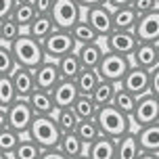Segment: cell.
<instances>
[{
    "label": "cell",
    "instance_id": "cell-48",
    "mask_svg": "<svg viewBox=\"0 0 159 159\" xmlns=\"http://www.w3.org/2000/svg\"><path fill=\"white\" fill-rule=\"evenodd\" d=\"M157 59H159V42H157Z\"/></svg>",
    "mask_w": 159,
    "mask_h": 159
},
{
    "label": "cell",
    "instance_id": "cell-41",
    "mask_svg": "<svg viewBox=\"0 0 159 159\" xmlns=\"http://www.w3.org/2000/svg\"><path fill=\"white\" fill-rule=\"evenodd\" d=\"M40 157L42 159H65V155H63V151L59 149V144H55V147L40 149Z\"/></svg>",
    "mask_w": 159,
    "mask_h": 159
},
{
    "label": "cell",
    "instance_id": "cell-43",
    "mask_svg": "<svg viewBox=\"0 0 159 159\" xmlns=\"http://www.w3.org/2000/svg\"><path fill=\"white\" fill-rule=\"evenodd\" d=\"M13 7H15V0H0V19L11 15Z\"/></svg>",
    "mask_w": 159,
    "mask_h": 159
},
{
    "label": "cell",
    "instance_id": "cell-21",
    "mask_svg": "<svg viewBox=\"0 0 159 159\" xmlns=\"http://www.w3.org/2000/svg\"><path fill=\"white\" fill-rule=\"evenodd\" d=\"M103 46L98 44V40L96 42H88V44H78L75 46V55H78L80 63L82 67H90V69H96V65L101 61V57H103Z\"/></svg>",
    "mask_w": 159,
    "mask_h": 159
},
{
    "label": "cell",
    "instance_id": "cell-19",
    "mask_svg": "<svg viewBox=\"0 0 159 159\" xmlns=\"http://www.w3.org/2000/svg\"><path fill=\"white\" fill-rule=\"evenodd\" d=\"M11 80H13V86H15L17 96H30L34 88H36V82H34V73L30 67H21L17 65L15 69L11 71Z\"/></svg>",
    "mask_w": 159,
    "mask_h": 159
},
{
    "label": "cell",
    "instance_id": "cell-46",
    "mask_svg": "<svg viewBox=\"0 0 159 159\" xmlns=\"http://www.w3.org/2000/svg\"><path fill=\"white\" fill-rule=\"evenodd\" d=\"M7 126V109L4 107H0V128Z\"/></svg>",
    "mask_w": 159,
    "mask_h": 159
},
{
    "label": "cell",
    "instance_id": "cell-4",
    "mask_svg": "<svg viewBox=\"0 0 159 159\" xmlns=\"http://www.w3.org/2000/svg\"><path fill=\"white\" fill-rule=\"evenodd\" d=\"M130 57L128 55H119V52H113V50H105L101 61L96 65V73L101 80H109V82H115L119 84L121 78L126 75V71L130 69Z\"/></svg>",
    "mask_w": 159,
    "mask_h": 159
},
{
    "label": "cell",
    "instance_id": "cell-18",
    "mask_svg": "<svg viewBox=\"0 0 159 159\" xmlns=\"http://www.w3.org/2000/svg\"><path fill=\"white\" fill-rule=\"evenodd\" d=\"M27 103L32 107L34 115H50L55 113V103H52V94L50 90H42V88H34L30 96H25Z\"/></svg>",
    "mask_w": 159,
    "mask_h": 159
},
{
    "label": "cell",
    "instance_id": "cell-28",
    "mask_svg": "<svg viewBox=\"0 0 159 159\" xmlns=\"http://www.w3.org/2000/svg\"><path fill=\"white\" fill-rule=\"evenodd\" d=\"M98 73H96V69H90V67H82L80 69V73L75 75V86H78V92L80 94H92V90L96 88V84H98Z\"/></svg>",
    "mask_w": 159,
    "mask_h": 159
},
{
    "label": "cell",
    "instance_id": "cell-10",
    "mask_svg": "<svg viewBox=\"0 0 159 159\" xmlns=\"http://www.w3.org/2000/svg\"><path fill=\"white\" fill-rule=\"evenodd\" d=\"M134 34L138 42H159V7L138 15L134 25Z\"/></svg>",
    "mask_w": 159,
    "mask_h": 159
},
{
    "label": "cell",
    "instance_id": "cell-2",
    "mask_svg": "<svg viewBox=\"0 0 159 159\" xmlns=\"http://www.w3.org/2000/svg\"><path fill=\"white\" fill-rule=\"evenodd\" d=\"M94 121H96V126H98V130H101V134H107V136H111V138L124 136L126 132H130V128H132L130 115H126L124 111H119L117 107L111 105V103L96 109Z\"/></svg>",
    "mask_w": 159,
    "mask_h": 159
},
{
    "label": "cell",
    "instance_id": "cell-3",
    "mask_svg": "<svg viewBox=\"0 0 159 159\" xmlns=\"http://www.w3.org/2000/svg\"><path fill=\"white\" fill-rule=\"evenodd\" d=\"M61 134H63V132L59 130L55 117H52V113H50V115H34L32 126H30V130H27V136L38 144L40 149L59 144Z\"/></svg>",
    "mask_w": 159,
    "mask_h": 159
},
{
    "label": "cell",
    "instance_id": "cell-13",
    "mask_svg": "<svg viewBox=\"0 0 159 159\" xmlns=\"http://www.w3.org/2000/svg\"><path fill=\"white\" fill-rule=\"evenodd\" d=\"M105 44H107V50L130 57L138 44V38H136L134 30H113L109 36H105Z\"/></svg>",
    "mask_w": 159,
    "mask_h": 159
},
{
    "label": "cell",
    "instance_id": "cell-29",
    "mask_svg": "<svg viewBox=\"0 0 159 159\" xmlns=\"http://www.w3.org/2000/svg\"><path fill=\"white\" fill-rule=\"evenodd\" d=\"M57 65H59L61 78H65V80H75V75H78L80 69H82V63H80L75 50H73V52H67V55H63V57H59V59H57Z\"/></svg>",
    "mask_w": 159,
    "mask_h": 159
},
{
    "label": "cell",
    "instance_id": "cell-8",
    "mask_svg": "<svg viewBox=\"0 0 159 159\" xmlns=\"http://www.w3.org/2000/svg\"><path fill=\"white\" fill-rule=\"evenodd\" d=\"M50 17L55 21V27L71 30V25L82 19V7L75 0H55L50 8Z\"/></svg>",
    "mask_w": 159,
    "mask_h": 159
},
{
    "label": "cell",
    "instance_id": "cell-1",
    "mask_svg": "<svg viewBox=\"0 0 159 159\" xmlns=\"http://www.w3.org/2000/svg\"><path fill=\"white\" fill-rule=\"evenodd\" d=\"M8 46H11L15 63L21 65V67L34 69L42 61H46V52H44V46H42V40L32 38L27 32H21L15 38V42H11Z\"/></svg>",
    "mask_w": 159,
    "mask_h": 159
},
{
    "label": "cell",
    "instance_id": "cell-34",
    "mask_svg": "<svg viewBox=\"0 0 159 159\" xmlns=\"http://www.w3.org/2000/svg\"><path fill=\"white\" fill-rule=\"evenodd\" d=\"M71 107L75 109V113H78L80 119H92L96 115V109H98L90 94H80Z\"/></svg>",
    "mask_w": 159,
    "mask_h": 159
},
{
    "label": "cell",
    "instance_id": "cell-26",
    "mask_svg": "<svg viewBox=\"0 0 159 159\" xmlns=\"http://www.w3.org/2000/svg\"><path fill=\"white\" fill-rule=\"evenodd\" d=\"M52 117H55V121H57V126H59L61 132H75V126H78V121H80V117H78V113H75L73 107L55 109Z\"/></svg>",
    "mask_w": 159,
    "mask_h": 159
},
{
    "label": "cell",
    "instance_id": "cell-22",
    "mask_svg": "<svg viewBox=\"0 0 159 159\" xmlns=\"http://www.w3.org/2000/svg\"><path fill=\"white\" fill-rule=\"evenodd\" d=\"M140 155V147L136 140V132H126L124 136L115 138V157L117 159H132Z\"/></svg>",
    "mask_w": 159,
    "mask_h": 159
},
{
    "label": "cell",
    "instance_id": "cell-45",
    "mask_svg": "<svg viewBox=\"0 0 159 159\" xmlns=\"http://www.w3.org/2000/svg\"><path fill=\"white\" fill-rule=\"evenodd\" d=\"M80 7H82V11L84 8H90V7H94V4H105L107 0H75Z\"/></svg>",
    "mask_w": 159,
    "mask_h": 159
},
{
    "label": "cell",
    "instance_id": "cell-49",
    "mask_svg": "<svg viewBox=\"0 0 159 159\" xmlns=\"http://www.w3.org/2000/svg\"><path fill=\"white\" fill-rule=\"evenodd\" d=\"M157 2H159V0H157Z\"/></svg>",
    "mask_w": 159,
    "mask_h": 159
},
{
    "label": "cell",
    "instance_id": "cell-37",
    "mask_svg": "<svg viewBox=\"0 0 159 159\" xmlns=\"http://www.w3.org/2000/svg\"><path fill=\"white\" fill-rule=\"evenodd\" d=\"M17 98L15 86H13V80L11 73H2L0 75V107H8Z\"/></svg>",
    "mask_w": 159,
    "mask_h": 159
},
{
    "label": "cell",
    "instance_id": "cell-25",
    "mask_svg": "<svg viewBox=\"0 0 159 159\" xmlns=\"http://www.w3.org/2000/svg\"><path fill=\"white\" fill-rule=\"evenodd\" d=\"M69 32H71L73 40H75V44H88V42H96V40H101V36L94 32V27L88 23L84 17L71 25Z\"/></svg>",
    "mask_w": 159,
    "mask_h": 159
},
{
    "label": "cell",
    "instance_id": "cell-40",
    "mask_svg": "<svg viewBox=\"0 0 159 159\" xmlns=\"http://www.w3.org/2000/svg\"><path fill=\"white\" fill-rule=\"evenodd\" d=\"M149 92L159 96V65L149 69Z\"/></svg>",
    "mask_w": 159,
    "mask_h": 159
},
{
    "label": "cell",
    "instance_id": "cell-35",
    "mask_svg": "<svg viewBox=\"0 0 159 159\" xmlns=\"http://www.w3.org/2000/svg\"><path fill=\"white\" fill-rule=\"evenodd\" d=\"M21 32H23V30L19 27V23H17L11 15L4 17V19H0V42L11 44V42H15V38Z\"/></svg>",
    "mask_w": 159,
    "mask_h": 159
},
{
    "label": "cell",
    "instance_id": "cell-16",
    "mask_svg": "<svg viewBox=\"0 0 159 159\" xmlns=\"http://www.w3.org/2000/svg\"><path fill=\"white\" fill-rule=\"evenodd\" d=\"M132 65H138L143 69H153L159 65L157 59V42H138L136 48L132 50Z\"/></svg>",
    "mask_w": 159,
    "mask_h": 159
},
{
    "label": "cell",
    "instance_id": "cell-20",
    "mask_svg": "<svg viewBox=\"0 0 159 159\" xmlns=\"http://www.w3.org/2000/svg\"><path fill=\"white\" fill-rule=\"evenodd\" d=\"M59 149L63 151L65 159H78L86 155V144L75 132H63L59 138Z\"/></svg>",
    "mask_w": 159,
    "mask_h": 159
},
{
    "label": "cell",
    "instance_id": "cell-38",
    "mask_svg": "<svg viewBox=\"0 0 159 159\" xmlns=\"http://www.w3.org/2000/svg\"><path fill=\"white\" fill-rule=\"evenodd\" d=\"M17 67L15 59H13V52H11V46L0 42V75L2 73H11Z\"/></svg>",
    "mask_w": 159,
    "mask_h": 159
},
{
    "label": "cell",
    "instance_id": "cell-7",
    "mask_svg": "<svg viewBox=\"0 0 159 159\" xmlns=\"http://www.w3.org/2000/svg\"><path fill=\"white\" fill-rule=\"evenodd\" d=\"M130 119H132V124L136 128H143V126L159 121V96L151 94V92L138 96Z\"/></svg>",
    "mask_w": 159,
    "mask_h": 159
},
{
    "label": "cell",
    "instance_id": "cell-5",
    "mask_svg": "<svg viewBox=\"0 0 159 159\" xmlns=\"http://www.w3.org/2000/svg\"><path fill=\"white\" fill-rule=\"evenodd\" d=\"M42 46H44L46 59H55V61H57L59 57L67 55V52H73L78 44H75V40H73V36H71L69 30L55 27L46 38L42 40Z\"/></svg>",
    "mask_w": 159,
    "mask_h": 159
},
{
    "label": "cell",
    "instance_id": "cell-17",
    "mask_svg": "<svg viewBox=\"0 0 159 159\" xmlns=\"http://www.w3.org/2000/svg\"><path fill=\"white\" fill-rule=\"evenodd\" d=\"M90 159H113L115 157V138L107 134H101L86 147V155Z\"/></svg>",
    "mask_w": 159,
    "mask_h": 159
},
{
    "label": "cell",
    "instance_id": "cell-9",
    "mask_svg": "<svg viewBox=\"0 0 159 159\" xmlns=\"http://www.w3.org/2000/svg\"><path fill=\"white\" fill-rule=\"evenodd\" d=\"M84 11H86L84 19L94 27V32L101 38H105L113 32V15H111V8L107 7V2L105 4H94L90 8H84Z\"/></svg>",
    "mask_w": 159,
    "mask_h": 159
},
{
    "label": "cell",
    "instance_id": "cell-12",
    "mask_svg": "<svg viewBox=\"0 0 159 159\" xmlns=\"http://www.w3.org/2000/svg\"><path fill=\"white\" fill-rule=\"evenodd\" d=\"M119 86L126 88L128 92H132L136 98L147 94V92H149V69H143V67H138V65H130V69H128L126 75L121 78Z\"/></svg>",
    "mask_w": 159,
    "mask_h": 159
},
{
    "label": "cell",
    "instance_id": "cell-44",
    "mask_svg": "<svg viewBox=\"0 0 159 159\" xmlns=\"http://www.w3.org/2000/svg\"><path fill=\"white\" fill-rule=\"evenodd\" d=\"M109 8H119V7H132V0H107Z\"/></svg>",
    "mask_w": 159,
    "mask_h": 159
},
{
    "label": "cell",
    "instance_id": "cell-47",
    "mask_svg": "<svg viewBox=\"0 0 159 159\" xmlns=\"http://www.w3.org/2000/svg\"><path fill=\"white\" fill-rule=\"evenodd\" d=\"M17 2H32V0H17Z\"/></svg>",
    "mask_w": 159,
    "mask_h": 159
},
{
    "label": "cell",
    "instance_id": "cell-11",
    "mask_svg": "<svg viewBox=\"0 0 159 159\" xmlns=\"http://www.w3.org/2000/svg\"><path fill=\"white\" fill-rule=\"evenodd\" d=\"M136 140L140 147L138 157H157L159 159V121L143 126L136 130Z\"/></svg>",
    "mask_w": 159,
    "mask_h": 159
},
{
    "label": "cell",
    "instance_id": "cell-14",
    "mask_svg": "<svg viewBox=\"0 0 159 159\" xmlns=\"http://www.w3.org/2000/svg\"><path fill=\"white\" fill-rule=\"evenodd\" d=\"M32 73H34L36 88H42V90H52L55 84L61 80V71H59V65H57L55 59L42 61L38 67L32 69Z\"/></svg>",
    "mask_w": 159,
    "mask_h": 159
},
{
    "label": "cell",
    "instance_id": "cell-39",
    "mask_svg": "<svg viewBox=\"0 0 159 159\" xmlns=\"http://www.w3.org/2000/svg\"><path fill=\"white\" fill-rule=\"evenodd\" d=\"M159 2L157 0H132V8H134L138 15H143V13H149L153 8H157Z\"/></svg>",
    "mask_w": 159,
    "mask_h": 159
},
{
    "label": "cell",
    "instance_id": "cell-15",
    "mask_svg": "<svg viewBox=\"0 0 159 159\" xmlns=\"http://www.w3.org/2000/svg\"><path fill=\"white\" fill-rule=\"evenodd\" d=\"M50 94H52L55 109H61V107H71V105L75 103V98L80 96V92H78V86H75L73 80L61 78L55 84V88L50 90Z\"/></svg>",
    "mask_w": 159,
    "mask_h": 159
},
{
    "label": "cell",
    "instance_id": "cell-32",
    "mask_svg": "<svg viewBox=\"0 0 159 159\" xmlns=\"http://www.w3.org/2000/svg\"><path fill=\"white\" fill-rule=\"evenodd\" d=\"M75 134H78L80 138H82V143L88 147L94 138L101 136V130H98V126H96L94 117L92 119H80L78 126H75Z\"/></svg>",
    "mask_w": 159,
    "mask_h": 159
},
{
    "label": "cell",
    "instance_id": "cell-36",
    "mask_svg": "<svg viewBox=\"0 0 159 159\" xmlns=\"http://www.w3.org/2000/svg\"><path fill=\"white\" fill-rule=\"evenodd\" d=\"M15 157L17 159H36V157H40V147L34 143L30 136L27 138L21 136V140L15 147Z\"/></svg>",
    "mask_w": 159,
    "mask_h": 159
},
{
    "label": "cell",
    "instance_id": "cell-27",
    "mask_svg": "<svg viewBox=\"0 0 159 159\" xmlns=\"http://www.w3.org/2000/svg\"><path fill=\"white\" fill-rule=\"evenodd\" d=\"M36 15H38V13H36V8H34L32 2H17L15 0V7L11 11V17L19 23V27H21L23 32L27 30V25L36 19Z\"/></svg>",
    "mask_w": 159,
    "mask_h": 159
},
{
    "label": "cell",
    "instance_id": "cell-6",
    "mask_svg": "<svg viewBox=\"0 0 159 159\" xmlns=\"http://www.w3.org/2000/svg\"><path fill=\"white\" fill-rule=\"evenodd\" d=\"M4 109H7V126L17 130L19 134H27V130L32 126V119H34V111L30 107V103H27V98L17 96Z\"/></svg>",
    "mask_w": 159,
    "mask_h": 159
},
{
    "label": "cell",
    "instance_id": "cell-42",
    "mask_svg": "<svg viewBox=\"0 0 159 159\" xmlns=\"http://www.w3.org/2000/svg\"><path fill=\"white\" fill-rule=\"evenodd\" d=\"M52 2H55V0H32V4H34V8H36V13H50Z\"/></svg>",
    "mask_w": 159,
    "mask_h": 159
},
{
    "label": "cell",
    "instance_id": "cell-23",
    "mask_svg": "<svg viewBox=\"0 0 159 159\" xmlns=\"http://www.w3.org/2000/svg\"><path fill=\"white\" fill-rule=\"evenodd\" d=\"M52 30H55V21H52L50 13H38L36 19L27 25V30H25V32L30 34L32 38H36V40H44L48 34L52 32Z\"/></svg>",
    "mask_w": 159,
    "mask_h": 159
},
{
    "label": "cell",
    "instance_id": "cell-30",
    "mask_svg": "<svg viewBox=\"0 0 159 159\" xmlns=\"http://www.w3.org/2000/svg\"><path fill=\"white\" fill-rule=\"evenodd\" d=\"M117 90V84L115 82H109V80H98L96 88L92 90V101L96 103V107H103V105H109L113 101V94Z\"/></svg>",
    "mask_w": 159,
    "mask_h": 159
},
{
    "label": "cell",
    "instance_id": "cell-33",
    "mask_svg": "<svg viewBox=\"0 0 159 159\" xmlns=\"http://www.w3.org/2000/svg\"><path fill=\"white\" fill-rule=\"evenodd\" d=\"M21 136L17 130H13L11 126H4L0 128V153H2V157L7 155V153H15V147L17 143L21 140Z\"/></svg>",
    "mask_w": 159,
    "mask_h": 159
},
{
    "label": "cell",
    "instance_id": "cell-24",
    "mask_svg": "<svg viewBox=\"0 0 159 159\" xmlns=\"http://www.w3.org/2000/svg\"><path fill=\"white\" fill-rule=\"evenodd\" d=\"M111 15H113V30H134L136 21H138V13L132 7L111 8Z\"/></svg>",
    "mask_w": 159,
    "mask_h": 159
},
{
    "label": "cell",
    "instance_id": "cell-31",
    "mask_svg": "<svg viewBox=\"0 0 159 159\" xmlns=\"http://www.w3.org/2000/svg\"><path fill=\"white\" fill-rule=\"evenodd\" d=\"M111 105H115L119 111H124L126 115H132L134 111V105H136V96L132 92H128L126 88H121L117 84V90H115V94H113V101Z\"/></svg>",
    "mask_w": 159,
    "mask_h": 159
}]
</instances>
